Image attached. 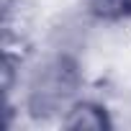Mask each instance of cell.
Listing matches in <instances>:
<instances>
[{
  "instance_id": "6da1fadb",
  "label": "cell",
  "mask_w": 131,
  "mask_h": 131,
  "mask_svg": "<svg viewBox=\"0 0 131 131\" xmlns=\"http://www.w3.org/2000/svg\"><path fill=\"white\" fill-rule=\"evenodd\" d=\"M80 67L72 57H57L36 72L28 90V111L34 118H49L72 105L80 90Z\"/></svg>"
},
{
  "instance_id": "7a4b0ae2",
  "label": "cell",
  "mask_w": 131,
  "mask_h": 131,
  "mask_svg": "<svg viewBox=\"0 0 131 131\" xmlns=\"http://www.w3.org/2000/svg\"><path fill=\"white\" fill-rule=\"evenodd\" d=\"M62 126L70 131H111L113 121H111V113L105 105H100L95 100H77L67 108Z\"/></svg>"
},
{
  "instance_id": "3957f363",
  "label": "cell",
  "mask_w": 131,
  "mask_h": 131,
  "mask_svg": "<svg viewBox=\"0 0 131 131\" xmlns=\"http://www.w3.org/2000/svg\"><path fill=\"white\" fill-rule=\"evenodd\" d=\"M88 10L103 23H121L131 18V0H88Z\"/></svg>"
}]
</instances>
